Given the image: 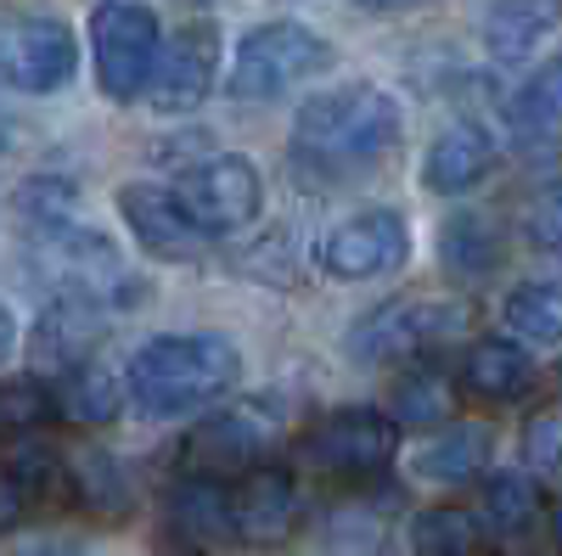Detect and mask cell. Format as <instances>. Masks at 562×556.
<instances>
[{
	"label": "cell",
	"instance_id": "cell-21",
	"mask_svg": "<svg viewBox=\"0 0 562 556\" xmlns=\"http://www.w3.org/2000/svg\"><path fill=\"white\" fill-rule=\"evenodd\" d=\"M52 399H57V416H68V422L108 428L113 416H119V405H124V388H119V377H113L108 365L79 360V365H68L63 377H57Z\"/></svg>",
	"mask_w": 562,
	"mask_h": 556
},
{
	"label": "cell",
	"instance_id": "cell-4",
	"mask_svg": "<svg viewBox=\"0 0 562 556\" xmlns=\"http://www.w3.org/2000/svg\"><path fill=\"white\" fill-rule=\"evenodd\" d=\"M79 73V39L63 18L0 12V90L52 97Z\"/></svg>",
	"mask_w": 562,
	"mask_h": 556
},
{
	"label": "cell",
	"instance_id": "cell-17",
	"mask_svg": "<svg viewBox=\"0 0 562 556\" xmlns=\"http://www.w3.org/2000/svg\"><path fill=\"white\" fill-rule=\"evenodd\" d=\"M102 332H108V309L102 304H90V298H57L52 309L34 320V360L68 371V365L90 360V349L102 343Z\"/></svg>",
	"mask_w": 562,
	"mask_h": 556
},
{
	"label": "cell",
	"instance_id": "cell-22",
	"mask_svg": "<svg viewBox=\"0 0 562 556\" xmlns=\"http://www.w3.org/2000/svg\"><path fill=\"white\" fill-rule=\"evenodd\" d=\"M501 320L518 343H562V275L512 287L501 304Z\"/></svg>",
	"mask_w": 562,
	"mask_h": 556
},
{
	"label": "cell",
	"instance_id": "cell-11",
	"mask_svg": "<svg viewBox=\"0 0 562 556\" xmlns=\"http://www.w3.org/2000/svg\"><path fill=\"white\" fill-rule=\"evenodd\" d=\"M405 259H411V230L394 208H366L333 225L321 242V270L338 275V282H371V275L400 270Z\"/></svg>",
	"mask_w": 562,
	"mask_h": 556
},
{
	"label": "cell",
	"instance_id": "cell-18",
	"mask_svg": "<svg viewBox=\"0 0 562 556\" xmlns=\"http://www.w3.org/2000/svg\"><path fill=\"white\" fill-rule=\"evenodd\" d=\"M529 383H535V360H529L524 343H512V338H484L461 360V388L473 399H484V405L524 399Z\"/></svg>",
	"mask_w": 562,
	"mask_h": 556
},
{
	"label": "cell",
	"instance_id": "cell-19",
	"mask_svg": "<svg viewBox=\"0 0 562 556\" xmlns=\"http://www.w3.org/2000/svg\"><path fill=\"white\" fill-rule=\"evenodd\" d=\"M557 23H562V0H495L484 12V45H490V57L518 63Z\"/></svg>",
	"mask_w": 562,
	"mask_h": 556
},
{
	"label": "cell",
	"instance_id": "cell-2",
	"mask_svg": "<svg viewBox=\"0 0 562 556\" xmlns=\"http://www.w3.org/2000/svg\"><path fill=\"white\" fill-rule=\"evenodd\" d=\"M400 147V102L378 84H344L310 97L293 118V158L310 174L344 180L371 163H383Z\"/></svg>",
	"mask_w": 562,
	"mask_h": 556
},
{
	"label": "cell",
	"instance_id": "cell-32",
	"mask_svg": "<svg viewBox=\"0 0 562 556\" xmlns=\"http://www.w3.org/2000/svg\"><path fill=\"white\" fill-rule=\"evenodd\" d=\"M524 237L540 248V253H562V180L540 185L524 208Z\"/></svg>",
	"mask_w": 562,
	"mask_h": 556
},
{
	"label": "cell",
	"instance_id": "cell-5",
	"mask_svg": "<svg viewBox=\"0 0 562 556\" xmlns=\"http://www.w3.org/2000/svg\"><path fill=\"white\" fill-rule=\"evenodd\" d=\"M394 450H400V428L394 416L371 410V405H349L333 410L304 433V461L315 473L338 478V484H366L394 467Z\"/></svg>",
	"mask_w": 562,
	"mask_h": 556
},
{
	"label": "cell",
	"instance_id": "cell-29",
	"mask_svg": "<svg viewBox=\"0 0 562 556\" xmlns=\"http://www.w3.org/2000/svg\"><path fill=\"white\" fill-rule=\"evenodd\" d=\"M7 473L23 484L29 500H63V495H74V489H68V461H63L57 450H45V444L18 450V455L7 461Z\"/></svg>",
	"mask_w": 562,
	"mask_h": 556
},
{
	"label": "cell",
	"instance_id": "cell-12",
	"mask_svg": "<svg viewBox=\"0 0 562 556\" xmlns=\"http://www.w3.org/2000/svg\"><path fill=\"white\" fill-rule=\"evenodd\" d=\"M214 73H220V29L214 23H186L169 34V45L158 52V68H153V107L158 113H192L209 102L214 90Z\"/></svg>",
	"mask_w": 562,
	"mask_h": 556
},
{
	"label": "cell",
	"instance_id": "cell-31",
	"mask_svg": "<svg viewBox=\"0 0 562 556\" xmlns=\"http://www.w3.org/2000/svg\"><path fill=\"white\" fill-rule=\"evenodd\" d=\"M18 208H23V219H29L34 230H45V225H68V219H74V185L57 180V174H40V180L23 185Z\"/></svg>",
	"mask_w": 562,
	"mask_h": 556
},
{
	"label": "cell",
	"instance_id": "cell-16",
	"mask_svg": "<svg viewBox=\"0 0 562 556\" xmlns=\"http://www.w3.org/2000/svg\"><path fill=\"white\" fill-rule=\"evenodd\" d=\"M490 169H495L490 129L456 124V129H445L439 141L428 147V158H422V185H428L434 197H461V192H473Z\"/></svg>",
	"mask_w": 562,
	"mask_h": 556
},
{
	"label": "cell",
	"instance_id": "cell-24",
	"mask_svg": "<svg viewBox=\"0 0 562 556\" xmlns=\"http://www.w3.org/2000/svg\"><path fill=\"white\" fill-rule=\"evenodd\" d=\"M456 410V383L439 365H411L394 383V428H439Z\"/></svg>",
	"mask_w": 562,
	"mask_h": 556
},
{
	"label": "cell",
	"instance_id": "cell-20",
	"mask_svg": "<svg viewBox=\"0 0 562 556\" xmlns=\"http://www.w3.org/2000/svg\"><path fill=\"white\" fill-rule=\"evenodd\" d=\"M490 444H495V433L484 422H456V428H445L428 450L416 455V478L422 484H439V489L479 478L484 461H490Z\"/></svg>",
	"mask_w": 562,
	"mask_h": 556
},
{
	"label": "cell",
	"instance_id": "cell-30",
	"mask_svg": "<svg viewBox=\"0 0 562 556\" xmlns=\"http://www.w3.org/2000/svg\"><path fill=\"white\" fill-rule=\"evenodd\" d=\"M512 118H518V129H557V124H562V63L540 68V73L518 90Z\"/></svg>",
	"mask_w": 562,
	"mask_h": 556
},
{
	"label": "cell",
	"instance_id": "cell-39",
	"mask_svg": "<svg viewBox=\"0 0 562 556\" xmlns=\"http://www.w3.org/2000/svg\"><path fill=\"white\" fill-rule=\"evenodd\" d=\"M0 158H7V118H0Z\"/></svg>",
	"mask_w": 562,
	"mask_h": 556
},
{
	"label": "cell",
	"instance_id": "cell-3",
	"mask_svg": "<svg viewBox=\"0 0 562 556\" xmlns=\"http://www.w3.org/2000/svg\"><path fill=\"white\" fill-rule=\"evenodd\" d=\"M333 68V45L304 23H259L243 34L237 63H231V97L237 102H276L315 73Z\"/></svg>",
	"mask_w": 562,
	"mask_h": 556
},
{
	"label": "cell",
	"instance_id": "cell-10",
	"mask_svg": "<svg viewBox=\"0 0 562 556\" xmlns=\"http://www.w3.org/2000/svg\"><path fill=\"white\" fill-rule=\"evenodd\" d=\"M119 214L130 225V237L164 264H198L214 242L209 230L186 214V203L169 192V185H153V180L119 185Z\"/></svg>",
	"mask_w": 562,
	"mask_h": 556
},
{
	"label": "cell",
	"instance_id": "cell-15",
	"mask_svg": "<svg viewBox=\"0 0 562 556\" xmlns=\"http://www.w3.org/2000/svg\"><path fill=\"white\" fill-rule=\"evenodd\" d=\"M164 529L180 551H220L237 540L231 529V489L214 478H180L164 506Z\"/></svg>",
	"mask_w": 562,
	"mask_h": 556
},
{
	"label": "cell",
	"instance_id": "cell-6",
	"mask_svg": "<svg viewBox=\"0 0 562 556\" xmlns=\"http://www.w3.org/2000/svg\"><path fill=\"white\" fill-rule=\"evenodd\" d=\"M461 327H467V304L461 298H400V304L371 309L349 332V354L366 360V365L422 360L428 349L461 338Z\"/></svg>",
	"mask_w": 562,
	"mask_h": 556
},
{
	"label": "cell",
	"instance_id": "cell-33",
	"mask_svg": "<svg viewBox=\"0 0 562 556\" xmlns=\"http://www.w3.org/2000/svg\"><path fill=\"white\" fill-rule=\"evenodd\" d=\"M524 455H529V467H535V473L562 478V410L535 416L529 433H524Z\"/></svg>",
	"mask_w": 562,
	"mask_h": 556
},
{
	"label": "cell",
	"instance_id": "cell-26",
	"mask_svg": "<svg viewBox=\"0 0 562 556\" xmlns=\"http://www.w3.org/2000/svg\"><path fill=\"white\" fill-rule=\"evenodd\" d=\"M411 551L416 556H479V523L456 506H428L411 518Z\"/></svg>",
	"mask_w": 562,
	"mask_h": 556
},
{
	"label": "cell",
	"instance_id": "cell-38",
	"mask_svg": "<svg viewBox=\"0 0 562 556\" xmlns=\"http://www.w3.org/2000/svg\"><path fill=\"white\" fill-rule=\"evenodd\" d=\"M29 556H90V551H74V545H40V551H29Z\"/></svg>",
	"mask_w": 562,
	"mask_h": 556
},
{
	"label": "cell",
	"instance_id": "cell-14",
	"mask_svg": "<svg viewBox=\"0 0 562 556\" xmlns=\"http://www.w3.org/2000/svg\"><path fill=\"white\" fill-rule=\"evenodd\" d=\"M231 529L243 545L270 551L281 540H293L299 529V484L288 467H254L243 473V484L231 489Z\"/></svg>",
	"mask_w": 562,
	"mask_h": 556
},
{
	"label": "cell",
	"instance_id": "cell-28",
	"mask_svg": "<svg viewBox=\"0 0 562 556\" xmlns=\"http://www.w3.org/2000/svg\"><path fill=\"white\" fill-rule=\"evenodd\" d=\"M57 416L52 383L40 377H7L0 383V439H29Z\"/></svg>",
	"mask_w": 562,
	"mask_h": 556
},
{
	"label": "cell",
	"instance_id": "cell-7",
	"mask_svg": "<svg viewBox=\"0 0 562 556\" xmlns=\"http://www.w3.org/2000/svg\"><path fill=\"white\" fill-rule=\"evenodd\" d=\"M90 52H97V79H102V97L113 102H135L140 90L153 84L158 52H164V34L158 18L135 0H108L90 18Z\"/></svg>",
	"mask_w": 562,
	"mask_h": 556
},
{
	"label": "cell",
	"instance_id": "cell-8",
	"mask_svg": "<svg viewBox=\"0 0 562 556\" xmlns=\"http://www.w3.org/2000/svg\"><path fill=\"white\" fill-rule=\"evenodd\" d=\"M34 259L45 264L52 282H63V298H90V304H113L130 282V270L119 259V248L90 225H45L34 230Z\"/></svg>",
	"mask_w": 562,
	"mask_h": 556
},
{
	"label": "cell",
	"instance_id": "cell-27",
	"mask_svg": "<svg viewBox=\"0 0 562 556\" xmlns=\"http://www.w3.org/2000/svg\"><path fill=\"white\" fill-rule=\"evenodd\" d=\"M535 512H540V489H535L529 473H495V478H484V529L518 534V529L535 523Z\"/></svg>",
	"mask_w": 562,
	"mask_h": 556
},
{
	"label": "cell",
	"instance_id": "cell-35",
	"mask_svg": "<svg viewBox=\"0 0 562 556\" xmlns=\"http://www.w3.org/2000/svg\"><path fill=\"white\" fill-rule=\"evenodd\" d=\"M18 349V320H12V309L7 304H0V360H7Z\"/></svg>",
	"mask_w": 562,
	"mask_h": 556
},
{
	"label": "cell",
	"instance_id": "cell-37",
	"mask_svg": "<svg viewBox=\"0 0 562 556\" xmlns=\"http://www.w3.org/2000/svg\"><path fill=\"white\" fill-rule=\"evenodd\" d=\"M546 529H551V545H557V551H562V500H557V506H551V518H546Z\"/></svg>",
	"mask_w": 562,
	"mask_h": 556
},
{
	"label": "cell",
	"instance_id": "cell-9",
	"mask_svg": "<svg viewBox=\"0 0 562 556\" xmlns=\"http://www.w3.org/2000/svg\"><path fill=\"white\" fill-rule=\"evenodd\" d=\"M175 197L186 203V214H192L209 237H225V230H248L265 208V180L248 158L237 152H214L203 163H192L180 174Z\"/></svg>",
	"mask_w": 562,
	"mask_h": 556
},
{
	"label": "cell",
	"instance_id": "cell-13",
	"mask_svg": "<svg viewBox=\"0 0 562 556\" xmlns=\"http://www.w3.org/2000/svg\"><path fill=\"white\" fill-rule=\"evenodd\" d=\"M270 416H259L254 405H243V410H214V416H203V422L186 433V473L192 478H231V473H243L248 461H259L265 455V444H270Z\"/></svg>",
	"mask_w": 562,
	"mask_h": 556
},
{
	"label": "cell",
	"instance_id": "cell-34",
	"mask_svg": "<svg viewBox=\"0 0 562 556\" xmlns=\"http://www.w3.org/2000/svg\"><path fill=\"white\" fill-rule=\"evenodd\" d=\"M29 506H34V500L23 495V484H18L7 467H0V534H12V529L29 518Z\"/></svg>",
	"mask_w": 562,
	"mask_h": 556
},
{
	"label": "cell",
	"instance_id": "cell-1",
	"mask_svg": "<svg viewBox=\"0 0 562 556\" xmlns=\"http://www.w3.org/2000/svg\"><path fill=\"white\" fill-rule=\"evenodd\" d=\"M243 377V349L225 332H164L147 338L124 365V394L140 416L169 422L220 405Z\"/></svg>",
	"mask_w": 562,
	"mask_h": 556
},
{
	"label": "cell",
	"instance_id": "cell-23",
	"mask_svg": "<svg viewBox=\"0 0 562 556\" xmlns=\"http://www.w3.org/2000/svg\"><path fill=\"white\" fill-rule=\"evenodd\" d=\"M501 230H495V219H484V214H450L445 225H439V259H445V270H456V275H484V270H495L501 264Z\"/></svg>",
	"mask_w": 562,
	"mask_h": 556
},
{
	"label": "cell",
	"instance_id": "cell-25",
	"mask_svg": "<svg viewBox=\"0 0 562 556\" xmlns=\"http://www.w3.org/2000/svg\"><path fill=\"white\" fill-rule=\"evenodd\" d=\"M68 489L90 506V512H102V518L130 512V478H124V467L108 450H79L68 461Z\"/></svg>",
	"mask_w": 562,
	"mask_h": 556
},
{
	"label": "cell",
	"instance_id": "cell-36",
	"mask_svg": "<svg viewBox=\"0 0 562 556\" xmlns=\"http://www.w3.org/2000/svg\"><path fill=\"white\" fill-rule=\"evenodd\" d=\"M360 7H371V12H405V7H416V0H360Z\"/></svg>",
	"mask_w": 562,
	"mask_h": 556
}]
</instances>
